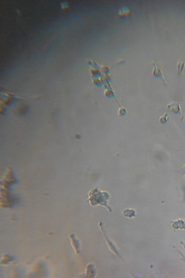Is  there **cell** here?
Segmentation results:
<instances>
[{
    "label": "cell",
    "mask_w": 185,
    "mask_h": 278,
    "mask_svg": "<svg viewBox=\"0 0 185 278\" xmlns=\"http://www.w3.org/2000/svg\"><path fill=\"white\" fill-rule=\"evenodd\" d=\"M168 121H169V117H168V113H165L164 115L162 116H161L160 117V120L159 121L160 122L162 123V124H165V123H167L168 122Z\"/></svg>",
    "instance_id": "cell-6"
},
{
    "label": "cell",
    "mask_w": 185,
    "mask_h": 278,
    "mask_svg": "<svg viewBox=\"0 0 185 278\" xmlns=\"http://www.w3.org/2000/svg\"><path fill=\"white\" fill-rule=\"evenodd\" d=\"M124 214L125 216L131 218L135 216V211L132 210H126L124 211Z\"/></svg>",
    "instance_id": "cell-7"
},
{
    "label": "cell",
    "mask_w": 185,
    "mask_h": 278,
    "mask_svg": "<svg viewBox=\"0 0 185 278\" xmlns=\"http://www.w3.org/2000/svg\"><path fill=\"white\" fill-rule=\"evenodd\" d=\"M99 226L100 227V229L101 230V231L103 232V234H104V238H105V239L107 240L108 242V246H109V249H111V250H112V251L114 253H116V255H117L118 256H119V253H117V250L115 248V247H114V245L112 244V242L110 241V240L108 238V236H107V235H106V232H105V230L104 229V228H103V224H102V222H99Z\"/></svg>",
    "instance_id": "cell-3"
},
{
    "label": "cell",
    "mask_w": 185,
    "mask_h": 278,
    "mask_svg": "<svg viewBox=\"0 0 185 278\" xmlns=\"http://www.w3.org/2000/svg\"><path fill=\"white\" fill-rule=\"evenodd\" d=\"M69 238L70 240L71 245L75 250V252L76 254L80 253V250L81 248L80 242L77 238L76 235L75 234H70L69 236Z\"/></svg>",
    "instance_id": "cell-1"
},
{
    "label": "cell",
    "mask_w": 185,
    "mask_h": 278,
    "mask_svg": "<svg viewBox=\"0 0 185 278\" xmlns=\"http://www.w3.org/2000/svg\"><path fill=\"white\" fill-rule=\"evenodd\" d=\"M167 108L168 110L174 112L176 113V114L182 115L180 105H179L177 102H172L171 103H169L167 106Z\"/></svg>",
    "instance_id": "cell-4"
},
{
    "label": "cell",
    "mask_w": 185,
    "mask_h": 278,
    "mask_svg": "<svg viewBox=\"0 0 185 278\" xmlns=\"http://www.w3.org/2000/svg\"><path fill=\"white\" fill-rule=\"evenodd\" d=\"M153 64H154V70H153V75H154L156 77L161 78V79H162V80L164 82V84L168 85V82H167L166 79H165L164 74L162 69H161L160 66H159L157 64V63L155 61L153 62Z\"/></svg>",
    "instance_id": "cell-2"
},
{
    "label": "cell",
    "mask_w": 185,
    "mask_h": 278,
    "mask_svg": "<svg viewBox=\"0 0 185 278\" xmlns=\"http://www.w3.org/2000/svg\"><path fill=\"white\" fill-rule=\"evenodd\" d=\"M184 68V62L183 60H181L178 62V76L180 77L181 74H182L183 70Z\"/></svg>",
    "instance_id": "cell-5"
}]
</instances>
